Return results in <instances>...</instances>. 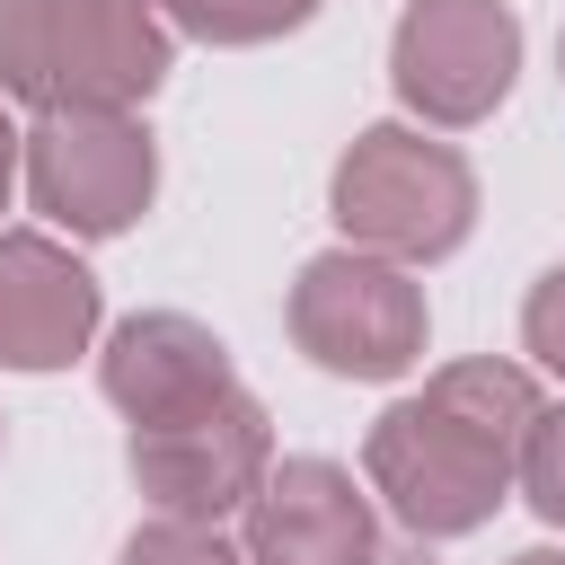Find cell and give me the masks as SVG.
Segmentation results:
<instances>
[{"label": "cell", "instance_id": "6da1fadb", "mask_svg": "<svg viewBox=\"0 0 565 565\" xmlns=\"http://www.w3.org/2000/svg\"><path fill=\"white\" fill-rule=\"evenodd\" d=\"M530 415H539V380L521 362H494V353L441 362L424 380V397H406L371 424L362 477L415 539H468L512 494Z\"/></svg>", "mask_w": 565, "mask_h": 565}, {"label": "cell", "instance_id": "7a4b0ae2", "mask_svg": "<svg viewBox=\"0 0 565 565\" xmlns=\"http://www.w3.org/2000/svg\"><path fill=\"white\" fill-rule=\"evenodd\" d=\"M177 35L150 0H0V97L35 115H132Z\"/></svg>", "mask_w": 565, "mask_h": 565}, {"label": "cell", "instance_id": "3957f363", "mask_svg": "<svg viewBox=\"0 0 565 565\" xmlns=\"http://www.w3.org/2000/svg\"><path fill=\"white\" fill-rule=\"evenodd\" d=\"M327 203L344 247H371L388 265H441L477 230V168L415 124H371L335 159Z\"/></svg>", "mask_w": 565, "mask_h": 565}, {"label": "cell", "instance_id": "277c9868", "mask_svg": "<svg viewBox=\"0 0 565 565\" xmlns=\"http://www.w3.org/2000/svg\"><path fill=\"white\" fill-rule=\"evenodd\" d=\"M291 344L335 380H406L424 362V282L371 247H327L291 282Z\"/></svg>", "mask_w": 565, "mask_h": 565}, {"label": "cell", "instance_id": "5b68a950", "mask_svg": "<svg viewBox=\"0 0 565 565\" xmlns=\"http://www.w3.org/2000/svg\"><path fill=\"white\" fill-rule=\"evenodd\" d=\"M18 177L71 238H115L159 194V141L141 115H35V132H18Z\"/></svg>", "mask_w": 565, "mask_h": 565}, {"label": "cell", "instance_id": "8992f818", "mask_svg": "<svg viewBox=\"0 0 565 565\" xmlns=\"http://www.w3.org/2000/svg\"><path fill=\"white\" fill-rule=\"evenodd\" d=\"M124 468H132L150 512H168V521H230V512H247V494L274 468V424H265V406L247 388H230V397H212L194 415L132 424Z\"/></svg>", "mask_w": 565, "mask_h": 565}, {"label": "cell", "instance_id": "52a82bcc", "mask_svg": "<svg viewBox=\"0 0 565 565\" xmlns=\"http://www.w3.org/2000/svg\"><path fill=\"white\" fill-rule=\"evenodd\" d=\"M512 71H521V18L503 0H406L388 35V88L441 132L486 124L512 97Z\"/></svg>", "mask_w": 565, "mask_h": 565}, {"label": "cell", "instance_id": "ba28073f", "mask_svg": "<svg viewBox=\"0 0 565 565\" xmlns=\"http://www.w3.org/2000/svg\"><path fill=\"white\" fill-rule=\"evenodd\" d=\"M371 494L335 459H274L247 494V565H371Z\"/></svg>", "mask_w": 565, "mask_h": 565}, {"label": "cell", "instance_id": "9c48e42d", "mask_svg": "<svg viewBox=\"0 0 565 565\" xmlns=\"http://www.w3.org/2000/svg\"><path fill=\"white\" fill-rule=\"evenodd\" d=\"M97 388L124 406V424H159V415H194V406L230 397L238 371H230V344H221L203 318H185V309H141V318H124V327L106 335Z\"/></svg>", "mask_w": 565, "mask_h": 565}, {"label": "cell", "instance_id": "30bf717a", "mask_svg": "<svg viewBox=\"0 0 565 565\" xmlns=\"http://www.w3.org/2000/svg\"><path fill=\"white\" fill-rule=\"evenodd\" d=\"M88 335H97V274L44 230H9L0 238V362L62 371L71 353H88Z\"/></svg>", "mask_w": 565, "mask_h": 565}, {"label": "cell", "instance_id": "8fae6325", "mask_svg": "<svg viewBox=\"0 0 565 565\" xmlns=\"http://www.w3.org/2000/svg\"><path fill=\"white\" fill-rule=\"evenodd\" d=\"M150 9L194 44H274L318 18V0H150Z\"/></svg>", "mask_w": 565, "mask_h": 565}, {"label": "cell", "instance_id": "7c38bea8", "mask_svg": "<svg viewBox=\"0 0 565 565\" xmlns=\"http://www.w3.org/2000/svg\"><path fill=\"white\" fill-rule=\"evenodd\" d=\"M115 565H247V547H230L221 539V521H141L132 539H124V556Z\"/></svg>", "mask_w": 565, "mask_h": 565}, {"label": "cell", "instance_id": "4fadbf2b", "mask_svg": "<svg viewBox=\"0 0 565 565\" xmlns=\"http://www.w3.org/2000/svg\"><path fill=\"white\" fill-rule=\"evenodd\" d=\"M521 494H530V512L547 521V530H565V406H539L530 415V433H521Z\"/></svg>", "mask_w": 565, "mask_h": 565}, {"label": "cell", "instance_id": "5bb4252c", "mask_svg": "<svg viewBox=\"0 0 565 565\" xmlns=\"http://www.w3.org/2000/svg\"><path fill=\"white\" fill-rule=\"evenodd\" d=\"M521 344L565 380V265H547V274L530 282V300H521Z\"/></svg>", "mask_w": 565, "mask_h": 565}, {"label": "cell", "instance_id": "9a60e30c", "mask_svg": "<svg viewBox=\"0 0 565 565\" xmlns=\"http://www.w3.org/2000/svg\"><path fill=\"white\" fill-rule=\"evenodd\" d=\"M9 185H18V124L0 115V203H9Z\"/></svg>", "mask_w": 565, "mask_h": 565}, {"label": "cell", "instance_id": "2e32d148", "mask_svg": "<svg viewBox=\"0 0 565 565\" xmlns=\"http://www.w3.org/2000/svg\"><path fill=\"white\" fill-rule=\"evenodd\" d=\"M371 565H433V556H424V547H380Z\"/></svg>", "mask_w": 565, "mask_h": 565}, {"label": "cell", "instance_id": "e0dca14e", "mask_svg": "<svg viewBox=\"0 0 565 565\" xmlns=\"http://www.w3.org/2000/svg\"><path fill=\"white\" fill-rule=\"evenodd\" d=\"M512 565H565V556H556V547H521Z\"/></svg>", "mask_w": 565, "mask_h": 565}, {"label": "cell", "instance_id": "ac0fdd59", "mask_svg": "<svg viewBox=\"0 0 565 565\" xmlns=\"http://www.w3.org/2000/svg\"><path fill=\"white\" fill-rule=\"evenodd\" d=\"M556 71H565V44H556Z\"/></svg>", "mask_w": 565, "mask_h": 565}]
</instances>
